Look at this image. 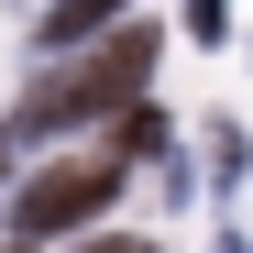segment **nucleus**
Returning a JSON list of instances; mask_svg holds the SVG:
<instances>
[{"instance_id":"obj_1","label":"nucleus","mask_w":253,"mask_h":253,"mask_svg":"<svg viewBox=\"0 0 253 253\" xmlns=\"http://www.w3.org/2000/svg\"><path fill=\"white\" fill-rule=\"evenodd\" d=\"M143 77H154V33H99L88 66H55L22 99V143H55L77 121H110V99H143Z\"/></svg>"},{"instance_id":"obj_2","label":"nucleus","mask_w":253,"mask_h":253,"mask_svg":"<svg viewBox=\"0 0 253 253\" xmlns=\"http://www.w3.org/2000/svg\"><path fill=\"white\" fill-rule=\"evenodd\" d=\"M121 198V154H66V165H33L11 187V242H55V231H88L110 220Z\"/></svg>"},{"instance_id":"obj_3","label":"nucleus","mask_w":253,"mask_h":253,"mask_svg":"<svg viewBox=\"0 0 253 253\" xmlns=\"http://www.w3.org/2000/svg\"><path fill=\"white\" fill-rule=\"evenodd\" d=\"M121 11H132V0H55V11H33V33H44V44H99Z\"/></svg>"},{"instance_id":"obj_4","label":"nucleus","mask_w":253,"mask_h":253,"mask_svg":"<svg viewBox=\"0 0 253 253\" xmlns=\"http://www.w3.org/2000/svg\"><path fill=\"white\" fill-rule=\"evenodd\" d=\"M154 143H165V110H154V99H121V121H110V143H99V154L132 165V154H154Z\"/></svg>"},{"instance_id":"obj_5","label":"nucleus","mask_w":253,"mask_h":253,"mask_svg":"<svg viewBox=\"0 0 253 253\" xmlns=\"http://www.w3.org/2000/svg\"><path fill=\"white\" fill-rule=\"evenodd\" d=\"M187 22H198V44H209V33H231V0H187Z\"/></svg>"},{"instance_id":"obj_6","label":"nucleus","mask_w":253,"mask_h":253,"mask_svg":"<svg viewBox=\"0 0 253 253\" xmlns=\"http://www.w3.org/2000/svg\"><path fill=\"white\" fill-rule=\"evenodd\" d=\"M11 165H22V121H0V176H11Z\"/></svg>"},{"instance_id":"obj_7","label":"nucleus","mask_w":253,"mask_h":253,"mask_svg":"<svg viewBox=\"0 0 253 253\" xmlns=\"http://www.w3.org/2000/svg\"><path fill=\"white\" fill-rule=\"evenodd\" d=\"M88 253H154V242H132V231H99V242H88Z\"/></svg>"},{"instance_id":"obj_8","label":"nucleus","mask_w":253,"mask_h":253,"mask_svg":"<svg viewBox=\"0 0 253 253\" xmlns=\"http://www.w3.org/2000/svg\"><path fill=\"white\" fill-rule=\"evenodd\" d=\"M0 253H44V242H0Z\"/></svg>"},{"instance_id":"obj_9","label":"nucleus","mask_w":253,"mask_h":253,"mask_svg":"<svg viewBox=\"0 0 253 253\" xmlns=\"http://www.w3.org/2000/svg\"><path fill=\"white\" fill-rule=\"evenodd\" d=\"M209 253H242V242H209Z\"/></svg>"}]
</instances>
